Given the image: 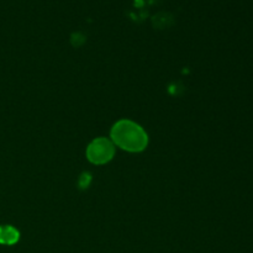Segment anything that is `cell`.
<instances>
[{"instance_id": "1", "label": "cell", "mask_w": 253, "mask_h": 253, "mask_svg": "<svg viewBox=\"0 0 253 253\" xmlns=\"http://www.w3.org/2000/svg\"><path fill=\"white\" fill-rule=\"evenodd\" d=\"M114 145L127 152H141L148 145V136L138 124L131 120H120L110 131Z\"/></svg>"}, {"instance_id": "2", "label": "cell", "mask_w": 253, "mask_h": 253, "mask_svg": "<svg viewBox=\"0 0 253 253\" xmlns=\"http://www.w3.org/2000/svg\"><path fill=\"white\" fill-rule=\"evenodd\" d=\"M115 155V145L105 137H99L91 141L86 147V158L93 165H105L113 160Z\"/></svg>"}, {"instance_id": "3", "label": "cell", "mask_w": 253, "mask_h": 253, "mask_svg": "<svg viewBox=\"0 0 253 253\" xmlns=\"http://www.w3.org/2000/svg\"><path fill=\"white\" fill-rule=\"evenodd\" d=\"M20 239V234L12 226H0V244L15 245Z\"/></svg>"}]
</instances>
